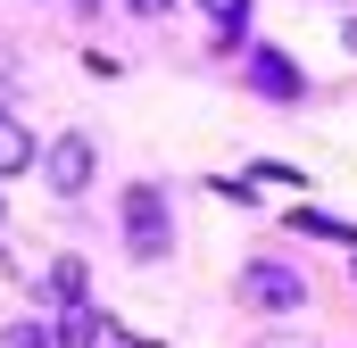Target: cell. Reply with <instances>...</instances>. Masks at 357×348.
I'll list each match as a JSON object with an SVG mask.
<instances>
[{
	"mask_svg": "<svg viewBox=\"0 0 357 348\" xmlns=\"http://www.w3.org/2000/svg\"><path fill=\"white\" fill-rule=\"evenodd\" d=\"M199 8H208L216 33H241V17H250V0H199Z\"/></svg>",
	"mask_w": 357,
	"mask_h": 348,
	"instance_id": "cell-10",
	"label": "cell"
},
{
	"mask_svg": "<svg viewBox=\"0 0 357 348\" xmlns=\"http://www.w3.org/2000/svg\"><path fill=\"white\" fill-rule=\"evenodd\" d=\"M125 241H133V258H167V249H175V232H167V199H158L150 182L125 191Z\"/></svg>",
	"mask_w": 357,
	"mask_h": 348,
	"instance_id": "cell-1",
	"label": "cell"
},
{
	"mask_svg": "<svg viewBox=\"0 0 357 348\" xmlns=\"http://www.w3.org/2000/svg\"><path fill=\"white\" fill-rule=\"evenodd\" d=\"M241 299H250V307H266V315H299L307 282H299L291 265H250V274H241Z\"/></svg>",
	"mask_w": 357,
	"mask_h": 348,
	"instance_id": "cell-2",
	"label": "cell"
},
{
	"mask_svg": "<svg viewBox=\"0 0 357 348\" xmlns=\"http://www.w3.org/2000/svg\"><path fill=\"white\" fill-rule=\"evenodd\" d=\"M59 348H108V315L100 307H67L59 315Z\"/></svg>",
	"mask_w": 357,
	"mask_h": 348,
	"instance_id": "cell-5",
	"label": "cell"
},
{
	"mask_svg": "<svg viewBox=\"0 0 357 348\" xmlns=\"http://www.w3.org/2000/svg\"><path fill=\"white\" fill-rule=\"evenodd\" d=\"M42 182H50L59 199H75V191L91 182V141H84V133H59V141L42 150Z\"/></svg>",
	"mask_w": 357,
	"mask_h": 348,
	"instance_id": "cell-3",
	"label": "cell"
},
{
	"mask_svg": "<svg viewBox=\"0 0 357 348\" xmlns=\"http://www.w3.org/2000/svg\"><path fill=\"white\" fill-rule=\"evenodd\" d=\"M108 348H133V340H108Z\"/></svg>",
	"mask_w": 357,
	"mask_h": 348,
	"instance_id": "cell-13",
	"label": "cell"
},
{
	"mask_svg": "<svg viewBox=\"0 0 357 348\" xmlns=\"http://www.w3.org/2000/svg\"><path fill=\"white\" fill-rule=\"evenodd\" d=\"M50 299H59V307H84V258H59V265H50Z\"/></svg>",
	"mask_w": 357,
	"mask_h": 348,
	"instance_id": "cell-7",
	"label": "cell"
},
{
	"mask_svg": "<svg viewBox=\"0 0 357 348\" xmlns=\"http://www.w3.org/2000/svg\"><path fill=\"white\" fill-rule=\"evenodd\" d=\"M0 348H59V324H8Z\"/></svg>",
	"mask_w": 357,
	"mask_h": 348,
	"instance_id": "cell-9",
	"label": "cell"
},
{
	"mask_svg": "<svg viewBox=\"0 0 357 348\" xmlns=\"http://www.w3.org/2000/svg\"><path fill=\"white\" fill-rule=\"evenodd\" d=\"M250 84L266 91V100H299V67H291V58H282V50H266V42H258V58H250Z\"/></svg>",
	"mask_w": 357,
	"mask_h": 348,
	"instance_id": "cell-4",
	"label": "cell"
},
{
	"mask_svg": "<svg viewBox=\"0 0 357 348\" xmlns=\"http://www.w3.org/2000/svg\"><path fill=\"white\" fill-rule=\"evenodd\" d=\"M341 42H349V50H357V17H349V33H341Z\"/></svg>",
	"mask_w": 357,
	"mask_h": 348,
	"instance_id": "cell-11",
	"label": "cell"
},
{
	"mask_svg": "<svg viewBox=\"0 0 357 348\" xmlns=\"http://www.w3.org/2000/svg\"><path fill=\"white\" fill-rule=\"evenodd\" d=\"M291 224H299V232H316V241H341V249H357V224H341V216H316V207H299Z\"/></svg>",
	"mask_w": 357,
	"mask_h": 348,
	"instance_id": "cell-8",
	"label": "cell"
},
{
	"mask_svg": "<svg viewBox=\"0 0 357 348\" xmlns=\"http://www.w3.org/2000/svg\"><path fill=\"white\" fill-rule=\"evenodd\" d=\"M133 8H167V0H133Z\"/></svg>",
	"mask_w": 357,
	"mask_h": 348,
	"instance_id": "cell-12",
	"label": "cell"
},
{
	"mask_svg": "<svg viewBox=\"0 0 357 348\" xmlns=\"http://www.w3.org/2000/svg\"><path fill=\"white\" fill-rule=\"evenodd\" d=\"M25 166H33V133L17 116H0V174H25Z\"/></svg>",
	"mask_w": 357,
	"mask_h": 348,
	"instance_id": "cell-6",
	"label": "cell"
}]
</instances>
